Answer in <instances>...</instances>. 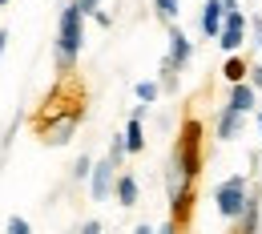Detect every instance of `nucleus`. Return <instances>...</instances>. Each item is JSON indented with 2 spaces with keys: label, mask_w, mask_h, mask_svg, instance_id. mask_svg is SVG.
<instances>
[{
  "label": "nucleus",
  "mask_w": 262,
  "mask_h": 234,
  "mask_svg": "<svg viewBox=\"0 0 262 234\" xmlns=\"http://www.w3.org/2000/svg\"><path fill=\"white\" fill-rule=\"evenodd\" d=\"M81 45H85V8H81V0H73L61 8V29H57L61 69H73V61L81 57Z\"/></svg>",
  "instance_id": "f257e3e1"
},
{
  "label": "nucleus",
  "mask_w": 262,
  "mask_h": 234,
  "mask_svg": "<svg viewBox=\"0 0 262 234\" xmlns=\"http://www.w3.org/2000/svg\"><path fill=\"white\" fill-rule=\"evenodd\" d=\"M214 202H218V214H222V218H242V210H246V202H250L246 178H242V174L226 178V182L214 190Z\"/></svg>",
  "instance_id": "f03ea898"
},
{
  "label": "nucleus",
  "mask_w": 262,
  "mask_h": 234,
  "mask_svg": "<svg viewBox=\"0 0 262 234\" xmlns=\"http://www.w3.org/2000/svg\"><path fill=\"white\" fill-rule=\"evenodd\" d=\"M242 36H246V16H242L238 8H226V25H222L218 45H222L226 53H238V49H242Z\"/></svg>",
  "instance_id": "7ed1b4c3"
},
{
  "label": "nucleus",
  "mask_w": 262,
  "mask_h": 234,
  "mask_svg": "<svg viewBox=\"0 0 262 234\" xmlns=\"http://www.w3.org/2000/svg\"><path fill=\"white\" fill-rule=\"evenodd\" d=\"M222 25H226V0H206V8H202V33L210 40H218Z\"/></svg>",
  "instance_id": "20e7f679"
},
{
  "label": "nucleus",
  "mask_w": 262,
  "mask_h": 234,
  "mask_svg": "<svg viewBox=\"0 0 262 234\" xmlns=\"http://www.w3.org/2000/svg\"><path fill=\"white\" fill-rule=\"evenodd\" d=\"M113 162H109V158H105V162H97V166H93V174H89V190H93V198H109V190H113Z\"/></svg>",
  "instance_id": "39448f33"
},
{
  "label": "nucleus",
  "mask_w": 262,
  "mask_h": 234,
  "mask_svg": "<svg viewBox=\"0 0 262 234\" xmlns=\"http://www.w3.org/2000/svg\"><path fill=\"white\" fill-rule=\"evenodd\" d=\"M198 134H202L198 121H190V125H186V150H182V174H186V178L198 174Z\"/></svg>",
  "instance_id": "423d86ee"
},
{
  "label": "nucleus",
  "mask_w": 262,
  "mask_h": 234,
  "mask_svg": "<svg viewBox=\"0 0 262 234\" xmlns=\"http://www.w3.org/2000/svg\"><path fill=\"white\" fill-rule=\"evenodd\" d=\"M230 109H238V113H250V109H254V81H234Z\"/></svg>",
  "instance_id": "0eeeda50"
},
{
  "label": "nucleus",
  "mask_w": 262,
  "mask_h": 234,
  "mask_svg": "<svg viewBox=\"0 0 262 234\" xmlns=\"http://www.w3.org/2000/svg\"><path fill=\"white\" fill-rule=\"evenodd\" d=\"M186 61H190V40H186L182 29H173V33H169V65L182 69Z\"/></svg>",
  "instance_id": "6e6552de"
},
{
  "label": "nucleus",
  "mask_w": 262,
  "mask_h": 234,
  "mask_svg": "<svg viewBox=\"0 0 262 234\" xmlns=\"http://www.w3.org/2000/svg\"><path fill=\"white\" fill-rule=\"evenodd\" d=\"M242 117H246V113H238V109H230V105H226V113L218 117V137L230 141V137L238 134V121H242Z\"/></svg>",
  "instance_id": "1a4fd4ad"
},
{
  "label": "nucleus",
  "mask_w": 262,
  "mask_h": 234,
  "mask_svg": "<svg viewBox=\"0 0 262 234\" xmlns=\"http://www.w3.org/2000/svg\"><path fill=\"white\" fill-rule=\"evenodd\" d=\"M77 121H81V113H73V117H69L65 125H57V130H53V134L45 137V141H49V145H65L69 137H73V130H77Z\"/></svg>",
  "instance_id": "9d476101"
},
{
  "label": "nucleus",
  "mask_w": 262,
  "mask_h": 234,
  "mask_svg": "<svg viewBox=\"0 0 262 234\" xmlns=\"http://www.w3.org/2000/svg\"><path fill=\"white\" fill-rule=\"evenodd\" d=\"M117 198H121V206H133V202H137V182H133L129 174L117 178Z\"/></svg>",
  "instance_id": "9b49d317"
},
{
  "label": "nucleus",
  "mask_w": 262,
  "mask_h": 234,
  "mask_svg": "<svg viewBox=\"0 0 262 234\" xmlns=\"http://www.w3.org/2000/svg\"><path fill=\"white\" fill-rule=\"evenodd\" d=\"M125 141H129V154H137V150L145 145V137H141V117H129V130H125Z\"/></svg>",
  "instance_id": "f8f14e48"
},
{
  "label": "nucleus",
  "mask_w": 262,
  "mask_h": 234,
  "mask_svg": "<svg viewBox=\"0 0 262 234\" xmlns=\"http://www.w3.org/2000/svg\"><path fill=\"white\" fill-rule=\"evenodd\" d=\"M125 154H129V141H125V137H113V141H109V162H113V166H121V158H125Z\"/></svg>",
  "instance_id": "ddd939ff"
},
{
  "label": "nucleus",
  "mask_w": 262,
  "mask_h": 234,
  "mask_svg": "<svg viewBox=\"0 0 262 234\" xmlns=\"http://www.w3.org/2000/svg\"><path fill=\"white\" fill-rule=\"evenodd\" d=\"M246 73H250L246 61H238V57H230V61H226V81H246Z\"/></svg>",
  "instance_id": "4468645a"
},
{
  "label": "nucleus",
  "mask_w": 262,
  "mask_h": 234,
  "mask_svg": "<svg viewBox=\"0 0 262 234\" xmlns=\"http://www.w3.org/2000/svg\"><path fill=\"white\" fill-rule=\"evenodd\" d=\"M137 101H141V105L158 101V85H154V81H137Z\"/></svg>",
  "instance_id": "2eb2a0df"
},
{
  "label": "nucleus",
  "mask_w": 262,
  "mask_h": 234,
  "mask_svg": "<svg viewBox=\"0 0 262 234\" xmlns=\"http://www.w3.org/2000/svg\"><path fill=\"white\" fill-rule=\"evenodd\" d=\"M242 226H246V230H254V226H258V202H254V198L246 202V222H242Z\"/></svg>",
  "instance_id": "dca6fc26"
},
{
  "label": "nucleus",
  "mask_w": 262,
  "mask_h": 234,
  "mask_svg": "<svg viewBox=\"0 0 262 234\" xmlns=\"http://www.w3.org/2000/svg\"><path fill=\"white\" fill-rule=\"evenodd\" d=\"M154 4H158V12H162L165 20H173V16H178V0H154Z\"/></svg>",
  "instance_id": "f3484780"
},
{
  "label": "nucleus",
  "mask_w": 262,
  "mask_h": 234,
  "mask_svg": "<svg viewBox=\"0 0 262 234\" xmlns=\"http://www.w3.org/2000/svg\"><path fill=\"white\" fill-rule=\"evenodd\" d=\"M73 174H77V178H89V174H93V162H89V158H81V162L73 166Z\"/></svg>",
  "instance_id": "a211bd4d"
},
{
  "label": "nucleus",
  "mask_w": 262,
  "mask_h": 234,
  "mask_svg": "<svg viewBox=\"0 0 262 234\" xmlns=\"http://www.w3.org/2000/svg\"><path fill=\"white\" fill-rule=\"evenodd\" d=\"M8 234H29V222L25 218H8Z\"/></svg>",
  "instance_id": "6ab92c4d"
},
{
  "label": "nucleus",
  "mask_w": 262,
  "mask_h": 234,
  "mask_svg": "<svg viewBox=\"0 0 262 234\" xmlns=\"http://www.w3.org/2000/svg\"><path fill=\"white\" fill-rule=\"evenodd\" d=\"M97 4H101V0H81V8H85V16H89V12H97Z\"/></svg>",
  "instance_id": "aec40b11"
},
{
  "label": "nucleus",
  "mask_w": 262,
  "mask_h": 234,
  "mask_svg": "<svg viewBox=\"0 0 262 234\" xmlns=\"http://www.w3.org/2000/svg\"><path fill=\"white\" fill-rule=\"evenodd\" d=\"M250 81H254V89H262V69H254V73H250Z\"/></svg>",
  "instance_id": "412c9836"
},
{
  "label": "nucleus",
  "mask_w": 262,
  "mask_h": 234,
  "mask_svg": "<svg viewBox=\"0 0 262 234\" xmlns=\"http://www.w3.org/2000/svg\"><path fill=\"white\" fill-rule=\"evenodd\" d=\"M4 45H8V33H0V57H4Z\"/></svg>",
  "instance_id": "4be33fe9"
},
{
  "label": "nucleus",
  "mask_w": 262,
  "mask_h": 234,
  "mask_svg": "<svg viewBox=\"0 0 262 234\" xmlns=\"http://www.w3.org/2000/svg\"><path fill=\"white\" fill-rule=\"evenodd\" d=\"M226 8H238V0H226Z\"/></svg>",
  "instance_id": "5701e85b"
},
{
  "label": "nucleus",
  "mask_w": 262,
  "mask_h": 234,
  "mask_svg": "<svg viewBox=\"0 0 262 234\" xmlns=\"http://www.w3.org/2000/svg\"><path fill=\"white\" fill-rule=\"evenodd\" d=\"M258 134H262V113H258Z\"/></svg>",
  "instance_id": "b1692460"
},
{
  "label": "nucleus",
  "mask_w": 262,
  "mask_h": 234,
  "mask_svg": "<svg viewBox=\"0 0 262 234\" xmlns=\"http://www.w3.org/2000/svg\"><path fill=\"white\" fill-rule=\"evenodd\" d=\"M258 45H262V29H258Z\"/></svg>",
  "instance_id": "393cba45"
},
{
  "label": "nucleus",
  "mask_w": 262,
  "mask_h": 234,
  "mask_svg": "<svg viewBox=\"0 0 262 234\" xmlns=\"http://www.w3.org/2000/svg\"><path fill=\"white\" fill-rule=\"evenodd\" d=\"M0 4H8V0H0Z\"/></svg>",
  "instance_id": "a878e982"
}]
</instances>
